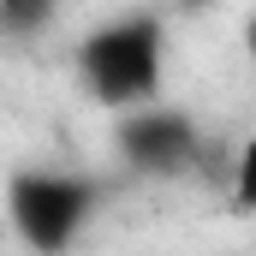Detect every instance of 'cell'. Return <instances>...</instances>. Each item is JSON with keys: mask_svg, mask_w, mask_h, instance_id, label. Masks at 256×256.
<instances>
[{"mask_svg": "<svg viewBox=\"0 0 256 256\" xmlns=\"http://www.w3.org/2000/svg\"><path fill=\"white\" fill-rule=\"evenodd\" d=\"M72 66H78L84 96L96 108H108L114 120L155 108L167 90V18L161 12H120L78 42Z\"/></svg>", "mask_w": 256, "mask_h": 256, "instance_id": "6da1fadb", "label": "cell"}, {"mask_svg": "<svg viewBox=\"0 0 256 256\" xmlns=\"http://www.w3.org/2000/svg\"><path fill=\"white\" fill-rule=\"evenodd\" d=\"M102 185L72 167H18L6 179V220L30 256H66L102 214Z\"/></svg>", "mask_w": 256, "mask_h": 256, "instance_id": "7a4b0ae2", "label": "cell"}, {"mask_svg": "<svg viewBox=\"0 0 256 256\" xmlns=\"http://www.w3.org/2000/svg\"><path fill=\"white\" fill-rule=\"evenodd\" d=\"M114 149L143 179H179L202 161V131H196L191 114L155 102V108H137V114L114 120Z\"/></svg>", "mask_w": 256, "mask_h": 256, "instance_id": "3957f363", "label": "cell"}, {"mask_svg": "<svg viewBox=\"0 0 256 256\" xmlns=\"http://www.w3.org/2000/svg\"><path fill=\"white\" fill-rule=\"evenodd\" d=\"M60 18V0H0V30H6V42H36L48 24Z\"/></svg>", "mask_w": 256, "mask_h": 256, "instance_id": "277c9868", "label": "cell"}, {"mask_svg": "<svg viewBox=\"0 0 256 256\" xmlns=\"http://www.w3.org/2000/svg\"><path fill=\"white\" fill-rule=\"evenodd\" d=\"M232 208L244 214V220H256V126L244 131V143L232 149Z\"/></svg>", "mask_w": 256, "mask_h": 256, "instance_id": "5b68a950", "label": "cell"}, {"mask_svg": "<svg viewBox=\"0 0 256 256\" xmlns=\"http://www.w3.org/2000/svg\"><path fill=\"white\" fill-rule=\"evenodd\" d=\"M238 48H244V60L256 66V12L244 18V24H238Z\"/></svg>", "mask_w": 256, "mask_h": 256, "instance_id": "8992f818", "label": "cell"}]
</instances>
